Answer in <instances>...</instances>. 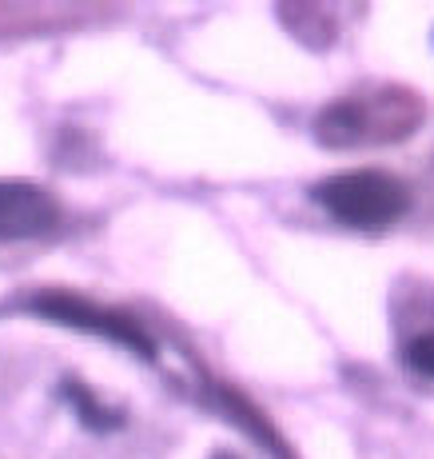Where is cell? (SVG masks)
<instances>
[{
	"label": "cell",
	"mask_w": 434,
	"mask_h": 459,
	"mask_svg": "<svg viewBox=\"0 0 434 459\" xmlns=\"http://www.w3.org/2000/svg\"><path fill=\"white\" fill-rule=\"evenodd\" d=\"M315 200L351 228H383L406 212L403 184L383 172H339L319 184Z\"/></svg>",
	"instance_id": "1"
},
{
	"label": "cell",
	"mask_w": 434,
	"mask_h": 459,
	"mask_svg": "<svg viewBox=\"0 0 434 459\" xmlns=\"http://www.w3.org/2000/svg\"><path fill=\"white\" fill-rule=\"evenodd\" d=\"M56 200L37 184L0 180V240H32L52 232L56 224Z\"/></svg>",
	"instance_id": "2"
},
{
	"label": "cell",
	"mask_w": 434,
	"mask_h": 459,
	"mask_svg": "<svg viewBox=\"0 0 434 459\" xmlns=\"http://www.w3.org/2000/svg\"><path fill=\"white\" fill-rule=\"evenodd\" d=\"M406 364H411V372L434 379V332L406 343Z\"/></svg>",
	"instance_id": "3"
}]
</instances>
